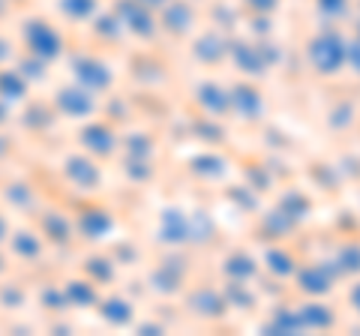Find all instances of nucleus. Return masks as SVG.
<instances>
[{"mask_svg": "<svg viewBox=\"0 0 360 336\" xmlns=\"http://www.w3.org/2000/svg\"><path fill=\"white\" fill-rule=\"evenodd\" d=\"M345 115H352V117H354V108H352V103H342V108H340V111H333V115L328 117L330 129H342L345 123H348V127H352V120H345Z\"/></svg>", "mask_w": 360, "mask_h": 336, "instance_id": "nucleus-33", "label": "nucleus"}, {"mask_svg": "<svg viewBox=\"0 0 360 336\" xmlns=\"http://www.w3.org/2000/svg\"><path fill=\"white\" fill-rule=\"evenodd\" d=\"M27 93V82L18 70H4L0 72V96L4 99H21Z\"/></svg>", "mask_w": 360, "mask_h": 336, "instance_id": "nucleus-26", "label": "nucleus"}, {"mask_svg": "<svg viewBox=\"0 0 360 336\" xmlns=\"http://www.w3.org/2000/svg\"><path fill=\"white\" fill-rule=\"evenodd\" d=\"M63 295H66V304H72V306H96L99 304L96 283H90V279H70V283L63 285Z\"/></svg>", "mask_w": 360, "mask_h": 336, "instance_id": "nucleus-22", "label": "nucleus"}, {"mask_svg": "<svg viewBox=\"0 0 360 336\" xmlns=\"http://www.w3.org/2000/svg\"><path fill=\"white\" fill-rule=\"evenodd\" d=\"M297 316L303 321V330H333L336 312L333 306L321 304V297H307V304L297 306Z\"/></svg>", "mask_w": 360, "mask_h": 336, "instance_id": "nucleus-17", "label": "nucleus"}, {"mask_svg": "<svg viewBox=\"0 0 360 336\" xmlns=\"http://www.w3.org/2000/svg\"><path fill=\"white\" fill-rule=\"evenodd\" d=\"M279 4H283V0H243V6L250 9L252 15H274L276 9H279Z\"/></svg>", "mask_w": 360, "mask_h": 336, "instance_id": "nucleus-31", "label": "nucleus"}, {"mask_svg": "<svg viewBox=\"0 0 360 336\" xmlns=\"http://www.w3.org/2000/svg\"><path fill=\"white\" fill-rule=\"evenodd\" d=\"M58 13L72 25H84L99 13V0H58Z\"/></svg>", "mask_w": 360, "mask_h": 336, "instance_id": "nucleus-24", "label": "nucleus"}, {"mask_svg": "<svg viewBox=\"0 0 360 336\" xmlns=\"http://www.w3.org/2000/svg\"><path fill=\"white\" fill-rule=\"evenodd\" d=\"M78 138H82V148L96 156V160H105V156H115L117 148H120V138L117 132L108 127V123H87V127L78 132Z\"/></svg>", "mask_w": 360, "mask_h": 336, "instance_id": "nucleus-11", "label": "nucleus"}, {"mask_svg": "<svg viewBox=\"0 0 360 336\" xmlns=\"http://www.w3.org/2000/svg\"><path fill=\"white\" fill-rule=\"evenodd\" d=\"M111 228H115V217H111V210H105V207H87V210H82V217H78V231H82L87 240H103Z\"/></svg>", "mask_w": 360, "mask_h": 336, "instance_id": "nucleus-18", "label": "nucleus"}, {"mask_svg": "<svg viewBox=\"0 0 360 336\" xmlns=\"http://www.w3.org/2000/svg\"><path fill=\"white\" fill-rule=\"evenodd\" d=\"M63 174H66V181H70L75 189H82V193H94V189H99V183H103L99 165L94 162V156H84V153L66 156Z\"/></svg>", "mask_w": 360, "mask_h": 336, "instance_id": "nucleus-10", "label": "nucleus"}, {"mask_svg": "<svg viewBox=\"0 0 360 336\" xmlns=\"http://www.w3.org/2000/svg\"><path fill=\"white\" fill-rule=\"evenodd\" d=\"M345 66L354 75H360V39L357 37H352V39L345 42Z\"/></svg>", "mask_w": 360, "mask_h": 336, "instance_id": "nucleus-32", "label": "nucleus"}, {"mask_svg": "<svg viewBox=\"0 0 360 336\" xmlns=\"http://www.w3.org/2000/svg\"><path fill=\"white\" fill-rule=\"evenodd\" d=\"M99 316H103L111 328H127V324L135 318V306L129 304L127 297H120V295H111V297H99Z\"/></svg>", "mask_w": 360, "mask_h": 336, "instance_id": "nucleus-19", "label": "nucleus"}, {"mask_svg": "<svg viewBox=\"0 0 360 336\" xmlns=\"http://www.w3.org/2000/svg\"><path fill=\"white\" fill-rule=\"evenodd\" d=\"M315 13L324 21H342L352 15V0H315Z\"/></svg>", "mask_w": 360, "mask_h": 336, "instance_id": "nucleus-27", "label": "nucleus"}, {"mask_svg": "<svg viewBox=\"0 0 360 336\" xmlns=\"http://www.w3.org/2000/svg\"><path fill=\"white\" fill-rule=\"evenodd\" d=\"M156 234H160V240L168 246L186 243L189 240V217L177 207H165L160 214V228H156Z\"/></svg>", "mask_w": 360, "mask_h": 336, "instance_id": "nucleus-16", "label": "nucleus"}, {"mask_svg": "<svg viewBox=\"0 0 360 336\" xmlns=\"http://www.w3.org/2000/svg\"><path fill=\"white\" fill-rule=\"evenodd\" d=\"M195 103L207 117L219 120L229 115V87L219 82H201L195 87Z\"/></svg>", "mask_w": 360, "mask_h": 336, "instance_id": "nucleus-14", "label": "nucleus"}, {"mask_svg": "<svg viewBox=\"0 0 360 336\" xmlns=\"http://www.w3.org/2000/svg\"><path fill=\"white\" fill-rule=\"evenodd\" d=\"M348 306H352L354 316H360V276H357V283L348 288Z\"/></svg>", "mask_w": 360, "mask_h": 336, "instance_id": "nucleus-34", "label": "nucleus"}, {"mask_svg": "<svg viewBox=\"0 0 360 336\" xmlns=\"http://www.w3.org/2000/svg\"><path fill=\"white\" fill-rule=\"evenodd\" d=\"M357 6H360V0H357Z\"/></svg>", "mask_w": 360, "mask_h": 336, "instance_id": "nucleus-39", "label": "nucleus"}, {"mask_svg": "<svg viewBox=\"0 0 360 336\" xmlns=\"http://www.w3.org/2000/svg\"><path fill=\"white\" fill-rule=\"evenodd\" d=\"M193 58L205 66H219L229 58V39H225L219 30H205L193 46Z\"/></svg>", "mask_w": 360, "mask_h": 336, "instance_id": "nucleus-15", "label": "nucleus"}, {"mask_svg": "<svg viewBox=\"0 0 360 336\" xmlns=\"http://www.w3.org/2000/svg\"><path fill=\"white\" fill-rule=\"evenodd\" d=\"M156 18H160V30H165L168 37H189L198 21V13L193 6V0H168V4L156 13Z\"/></svg>", "mask_w": 360, "mask_h": 336, "instance_id": "nucleus-7", "label": "nucleus"}, {"mask_svg": "<svg viewBox=\"0 0 360 336\" xmlns=\"http://www.w3.org/2000/svg\"><path fill=\"white\" fill-rule=\"evenodd\" d=\"M72 78L75 84H82L84 91L90 93H105L111 84H115V72H111V66L105 60L94 58V54H78L72 60Z\"/></svg>", "mask_w": 360, "mask_h": 336, "instance_id": "nucleus-5", "label": "nucleus"}, {"mask_svg": "<svg viewBox=\"0 0 360 336\" xmlns=\"http://www.w3.org/2000/svg\"><path fill=\"white\" fill-rule=\"evenodd\" d=\"M297 255L285 250V246H270V250L264 252V267H267V273H274L276 279H288V276H295L297 271Z\"/></svg>", "mask_w": 360, "mask_h": 336, "instance_id": "nucleus-20", "label": "nucleus"}, {"mask_svg": "<svg viewBox=\"0 0 360 336\" xmlns=\"http://www.w3.org/2000/svg\"><path fill=\"white\" fill-rule=\"evenodd\" d=\"M186 309L201 321H219L225 312H229V300H225V295L219 288L198 285L186 295Z\"/></svg>", "mask_w": 360, "mask_h": 336, "instance_id": "nucleus-8", "label": "nucleus"}, {"mask_svg": "<svg viewBox=\"0 0 360 336\" xmlns=\"http://www.w3.org/2000/svg\"><path fill=\"white\" fill-rule=\"evenodd\" d=\"M150 283H153V291L160 295L172 297V295H180L184 291V283H186V264L184 259H165L153 267L150 273Z\"/></svg>", "mask_w": 360, "mask_h": 336, "instance_id": "nucleus-13", "label": "nucleus"}, {"mask_svg": "<svg viewBox=\"0 0 360 336\" xmlns=\"http://www.w3.org/2000/svg\"><path fill=\"white\" fill-rule=\"evenodd\" d=\"M267 330H274V333H300L303 321L297 316V309H279L274 316V321L267 324Z\"/></svg>", "mask_w": 360, "mask_h": 336, "instance_id": "nucleus-28", "label": "nucleus"}, {"mask_svg": "<svg viewBox=\"0 0 360 336\" xmlns=\"http://www.w3.org/2000/svg\"><path fill=\"white\" fill-rule=\"evenodd\" d=\"M340 276H360V240H345L330 259Z\"/></svg>", "mask_w": 360, "mask_h": 336, "instance_id": "nucleus-23", "label": "nucleus"}, {"mask_svg": "<svg viewBox=\"0 0 360 336\" xmlns=\"http://www.w3.org/2000/svg\"><path fill=\"white\" fill-rule=\"evenodd\" d=\"M295 226H297V222L291 219V217H285L279 207H276V210H270V214H264V228L270 231V238H276V240H283Z\"/></svg>", "mask_w": 360, "mask_h": 336, "instance_id": "nucleus-29", "label": "nucleus"}, {"mask_svg": "<svg viewBox=\"0 0 360 336\" xmlns=\"http://www.w3.org/2000/svg\"><path fill=\"white\" fill-rule=\"evenodd\" d=\"M229 115L243 123H258L264 117V93L252 82H238L229 87Z\"/></svg>", "mask_w": 360, "mask_h": 336, "instance_id": "nucleus-6", "label": "nucleus"}, {"mask_svg": "<svg viewBox=\"0 0 360 336\" xmlns=\"http://www.w3.org/2000/svg\"><path fill=\"white\" fill-rule=\"evenodd\" d=\"M111 13L117 15V21L123 25V33H132L135 39L150 42L160 33V18L150 6L139 4V0H115V9Z\"/></svg>", "mask_w": 360, "mask_h": 336, "instance_id": "nucleus-3", "label": "nucleus"}, {"mask_svg": "<svg viewBox=\"0 0 360 336\" xmlns=\"http://www.w3.org/2000/svg\"><path fill=\"white\" fill-rule=\"evenodd\" d=\"M295 288L303 297H328L333 295L336 279H340V271H336L333 261H309V264H297L295 271Z\"/></svg>", "mask_w": 360, "mask_h": 336, "instance_id": "nucleus-4", "label": "nucleus"}, {"mask_svg": "<svg viewBox=\"0 0 360 336\" xmlns=\"http://www.w3.org/2000/svg\"><path fill=\"white\" fill-rule=\"evenodd\" d=\"M6 231H9V226H6V219H4V214H0V240L6 238Z\"/></svg>", "mask_w": 360, "mask_h": 336, "instance_id": "nucleus-36", "label": "nucleus"}, {"mask_svg": "<svg viewBox=\"0 0 360 336\" xmlns=\"http://www.w3.org/2000/svg\"><path fill=\"white\" fill-rule=\"evenodd\" d=\"M354 37H357V39H360V18H357V21H354Z\"/></svg>", "mask_w": 360, "mask_h": 336, "instance_id": "nucleus-37", "label": "nucleus"}, {"mask_svg": "<svg viewBox=\"0 0 360 336\" xmlns=\"http://www.w3.org/2000/svg\"><path fill=\"white\" fill-rule=\"evenodd\" d=\"M139 4H144V6H150L153 13H160V9L168 4V0H139Z\"/></svg>", "mask_w": 360, "mask_h": 336, "instance_id": "nucleus-35", "label": "nucleus"}, {"mask_svg": "<svg viewBox=\"0 0 360 336\" xmlns=\"http://www.w3.org/2000/svg\"><path fill=\"white\" fill-rule=\"evenodd\" d=\"M345 37L336 27H321L307 39V63L319 78H333L345 70Z\"/></svg>", "mask_w": 360, "mask_h": 336, "instance_id": "nucleus-1", "label": "nucleus"}, {"mask_svg": "<svg viewBox=\"0 0 360 336\" xmlns=\"http://www.w3.org/2000/svg\"><path fill=\"white\" fill-rule=\"evenodd\" d=\"M279 210H283L285 217H291L295 222H300V219H307L309 217V198L307 195H300V193H285L283 198H279V205H276Z\"/></svg>", "mask_w": 360, "mask_h": 336, "instance_id": "nucleus-25", "label": "nucleus"}, {"mask_svg": "<svg viewBox=\"0 0 360 336\" xmlns=\"http://www.w3.org/2000/svg\"><path fill=\"white\" fill-rule=\"evenodd\" d=\"M229 58L243 75H255V78H262L267 72V66H270L267 58H264V49L258 46V42L229 39Z\"/></svg>", "mask_w": 360, "mask_h": 336, "instance_id": "nucleus-12", "label": "nucleus"}, {"mask_svg": "<svg viewBox=\"0 0 360 336\" xmlns=\"http://www.w3.org/2000/svg\"><path fill=\"white\" fill-rule=\"evenodd\" d=\"M222 273L234 279V283H250V279L258 273V261L252 259L250 252H231V255H225V264H222Z\"/></svg>", "mask_w": 360, "mask_h": 336, "instance_id": "nucleus-21", "label": "nucleus"}, {"mask_svg": "<svg viewBox=\"0 0 360 336\" xmlns=\"http://www.w3.org/2000/svg\"><path fill=\"white\" fill-rule=\"evenodd\" d=\"M13 250L18 259H39V252H42V243L37 234H30V231H21L13 238Z\"/></svg>", "mask_w": 360, "mask_h": 336, "instance_id": "nucleus-30", "label": "nucleus"}, {"mask_svg": "<svg viewBox=\"0 0 360 336\" xmlns=\"http://www.w3.org/2000/svg\"><path fill=\"white\" fill-rule=\"evenodd\" d=\"M54 105H58V111L63 117L70 120H84V117H94L96 111V96L84 91L82 84H66L58 91V96H54Z\"/></svg>", "mask_w": 360, "mask_h": 336, "instance_id": "nucleus-9", "label": "nucleus"}, {"mask_svg": "<svg viewBox=\"0 0 360 336\" xmlns=\"http://www.w3.org/2000/svg\"><path fill=\"white\" fill-rule=\"evenodd\" d=\"M0 273H4V259H0Z\"/></svg>", "mask_w": 360, "mask_h": 336, "instance_id": "nucleus-38", "label": "nucleus"}, {"mask_svg": "<svg viewBox=\"0 0 360 336\" xmlns=\"http://www.w3.org/2000/svg\"><path fill=\"white\" fill-rule=\"evenodd\" d=\"M25 46L30 51V58H37L42 63H51V60H58L63 54L66 39H63V33L58 30V25H51L49 18H27Z\"/></svg>", "mask_w": 360, "mask_h": 336, "instance_id": "nucleus-2", "label": "nucleus"}]
</instances>
